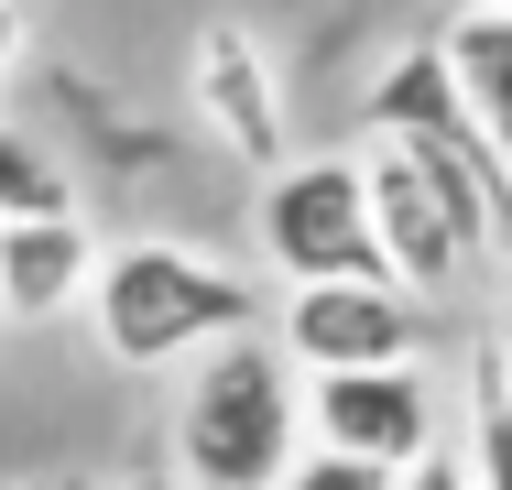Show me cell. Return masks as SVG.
Listing matches in <instances>:
<instances>
[{
	"mask_svg": "<svg viewBox=\"0 0 512 490\" xmlns=\"http://www.w3.org/2000/svg\"><path fill=\"white\" fill-rule=\"evenodd\" d=\"M480 349H491V371L512 382V284H502V305H491V338H480Z\"/></svg>",
	"mask_w": 512,
	"mask_h": 490,
	"instance_id": "5bb4252c",
	"label": "cell"
},
{
	"mask_svg": "<svg viewBox=\"0 0 512 490\" xmlns=\"http://www.w3.org/2000/svg\"><path fill=\"white\" fill-rule=\"evenodd\" d=\"M436 11H512V0H436Z\"/></svg>",
	"mask_w": 512,
	"mask_h": 490,
	"instance_id": "2e32d148",
	"label": "cell"
},
{
	"mask_svg": "<svg viewBox=\"0 0 512 490\" xmlns=\"http://www.w3.org/2000/svg\"><path fill=\"white\" fill-rule=\"evenodd\" d=\"M273 349L295 360V382L327 371H414L425 360V305L404 284H284L273 305Z\"/></svg>",
	"mask_w": 512,
	"mask_h": 490,
	"instance_id": "8992f818",
	"label": "cell"
},
{
	"mask_svg": "<svg viewBox=\"0 0 512 490\" xmlns=\"http://www.w3.org/2000/svg\"><path fill=\"white\" fill-rule=\"evenodd\" d=\"M349 164H360V196H371V251H382V273H393L414 305H447V294L480 273V240H469V218L447 207V186L414 164L404 142H360Z\"/></svg>",
	"mask_w": 512,
	"mask_h": 490,
	"instance_id": "5b68a950",
	"label": "cell"
},
{
	"mask_svg": "<svg viewBox=\"0 0 512 490\" xmlns=\"http://www.w3.org/2000/svg\"><path fill=\"white\" fill-rule=\"evenodd\" d=\"M251 229H262V262H273L284 284H371V273H382V251H371V196H360V164H349V153H306V164L262 175ZM382 284H393V273H382Z\"/></svg>",
	"mask_w": 512,
	"mask_h": 490,
	"instance_id": "277c9868",
	"label": "cell"
},
{
	"mask_svg": "<svg viewBox=\"0 0 512 490\" xmlns=\"http://www.w3.org/2000/svg\"><path fill=\"white\" fill-rule=\"evenodd\" d=\"M109 490H175V480H109Z\"/></svg>",
	"mask_w": 512,
	"mask_h": 490,
	"instance_id": "e0dca14e",
	"label": "cell"
},
{
	"mask_svg": "<svg viewBox=\"0 0 512 490\" xmlns=\"http://www.w3.org/2000/svg\"><path fill=\"white\" fill-rule=\"evenodd\" d=\"M22 66V0H0V77Z\"/></svg>",
	"mask_w": 512,
	"mask_h": 490,
	"instance_id": "9a60e30c",
	"label": "cell"
},
{
	"mask_svg": "<svg viewBox=\"0 0 512 490\" xmlns=\"http://www.w3.org/2000/svg\"><path fill=\"white\" fill-rule=\"evenodd\" d=\"M186 109H197V131L229 164H251V175H284L295 164L284 153V66H273V44L240 11L197 22V44H186Z\"/></svg>",
	"mask_w": 512,
	"mask_h": 490,
	"instance_id": "52a82bcc",
	"label": "cell"
},
{
	"mask_svg": "<svg viewBox=\"0 0 512 490\" xmlns=\"http://www.w3.org/2000/svg\"><path fill=\"white\" fill-rule=\"evenodd\" d=\"M425 44H436L447 88H458V109H469V131L512 164V11H436Z\"/></svg>",
	"mask_w": 512,
	"mask_h": 490,
	"instance_id": "30bf717a",
	"label": "cell"
},
{
	"mask_svg": "<svg viewBox=\"0 0 512 490\" xmlns=\"http://www.w3.org/2000/svg\"><path fill=\"white\" fill-rule=\"evenodd\" d=\"M306 447L371 458L393 480L414 458H436V382H425V360L414 371H327V382H306Z\"/></svg>",
	"mask_w": 512,
	"mask_h": 490,
	"instance_id": "ba28073f",
	"label": "cell"
},
{
	"mask_svg": "<svg viewBox=\"0 0 512 490\" xmlns=\"http://www.w3.org/2000/svg\"><path fill=\"white\" fill-rule=\"evenodd\" d=\"M469 490H512V382L491 371V349L469 360V436H458Z\"/></svg>",
	"mask_w": 512,
	"mask_h": 490,
	"instance_id": "8fae6325",
	"label": "cell"
},
{
	"mask_svg": "<svg viewBox=\"0 0 512 490\" xmlns=\"http://www.w3.org/2000/svg\"><path fill=\"white\" fill-rule=\"evenodd\" d=\"M77 316H88L99 360H120V371H186L207 349L273 327L262 284L240 262L197 251V240H120V251H99V284H88Z\"/></svg>",
	"mask_w": 512,
	"mask_h": 490,
	"instance_id": "6da1fadb",
	"label": "cell"
},
{
	"mask_svg": "<svg viewBox=\"0 0 512 490\" xmlns=\"http://www.w3.org/2000/svg\"><path fill=\"white\" fill-rule=\"evenodd\" d=\"M99 284V229L88 218H11L0 229V316H77Z\"/></svg>",
	"mask_w": 512,
	"mask_h": 490,
	"instance_id": "9c48e42d",
	"label": "cell"
},
{
	"mask_svg": "<svg viewBox=\"0 0 512 490\" xmlns=\"http://www.w3.org/2000/svg\"><path fill=\"white\" fill-rule=\"evenodd\" d=\"M11 218H77V186H66V164H55L33 131L0 120V229H11Z\"/></svg>",
	"mask_w": 512,
	"mask_h": 490,
	"instance_id": "7c38bea8",
	"label": "cell"
},
{
	"mask_svg": "<svg viewBox=\"0 0 512 490\" xmlns=\"http://www.w3.org/2000/svg\"><path fill=\"white\" fill-rule=\"evenodd\" d=\"M306 447V382L273 349V327L186 360L175 392V490H284Z\"/></svg>",
	"mask_w": 512,
	"mask_h": 490,
	"instance_id": "7a4b0ae2",
	"label": "cell"
},
{
	"mask_svg": "<svg viewBox=\"0 0 512 490\" xmlns=\"http://www.w3.org/2000/svg\"><path fill=\"white\" fill-rule=\"evenodd\" d=\"M360 131H371V142H404L414 164L447 186V207H458L469 240H480V262H512V164L469 131V109H458V88H447L436 44H404V55L371 77Z\"/></svg>",
	"mask_w": 512,
	"mask_h": 490,
	"instance_id": "3957f363",
	"label": "cell"
},
{
	"mask_svg": "<svg viewBox=\"0 0 512 490\" xmlns=\"http://www.w3.org/2000/svg\"><path fill=\"white\" fill-rule=\"evenodd\" d=\"M284 490H393V469H371V458H338V447H295Z\"/></svg>",
	"mask_w": 512,
	"mask_h": 490,
	"instance_id": "4fadbf2b",
	"label": "cell"
}]
</instances>
